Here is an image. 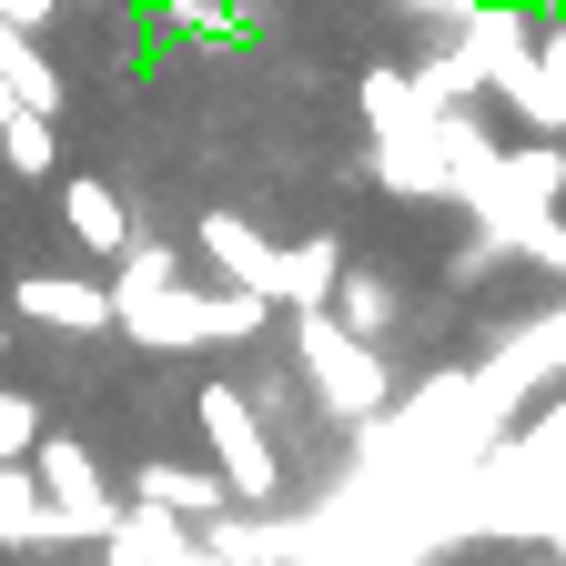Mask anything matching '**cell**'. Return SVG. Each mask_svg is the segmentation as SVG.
I'll return each mask as SVG.
<instances>
[{"mask_svg": "<svg viewBox=\"0 0 566 566\" xmlns=\"http://www.w3.org/2000/svg\"><path fill=\"white\" fill-rule=\"evenodd\" d=\"M283 334H294L304 395L344 424V436H375V424H385V405H395V354H385V344H365V334H344L324 304L283 314Z\"/></svg>", "mask_w": 566, "mask_h": 566, "instance_id": "1", "label": "cell"}, {"mask_svg": "<svg viewBox=\"0 0 566 566\" xmlns=\"http://www.w3.org/2000/svg\"><path fill=\"white\" fill-rule=\"evenodd\" d=\"M192 424H202V446H212V465H223V485H233V506L273 516V506H283V485H294V475H283V446H273V424L253 415V395L212 375V385L192 395Z\"/></svg>", "mask_w": 566, "mask_h": 566, "instance_id": "2", "label": "cell"}, {"mask_svg": "<svg viewBox=\"0 0 566 566\" xmlns=\"http://www.w3.org/2000/svg\"><path fill=\"white\" fill-rule=\"evenodd\" d=\"M31 475H41V506H51V526L61 536H112L122 526V506L132 495L112 485V465H102V446H82V436H41L31 446Z\"/></svg>", "mask_w": 566, "mask_h": 566, "instance_id": "3", "label": "cell"}, {"mask_svg": "<svg viewBox=\"0 0 566 566\" xmlns=\"http://www.w3.org/2000/svg\"><path fill=\"white\" fill-rule=\"evenodd\" d=\"M11 314L41 324V334H61V344H102L112 334V283L102 273H21Z\"/></svg>", "mask_w": 566, "mask_h": 566, "instance_id": "4", "label": "cell"}, {"mask_svg": "<svg viewBox=\"0 0 566 566\" xmlns=\"http://www.w3.org/2000/svg\"><path fill=\"white\" fill-rule=\"evenodd\" d=\"M122 495H132V506H163V516H182V526L233 516V485H223V465H202V455H142Z\"/></svg>", "mask_w": 566, "mask_h": 566, "instance_id": "5", "label": "cell"}, {"mask_svg": "<svg viewBox=\"0 0 566 566\" xmlns=\"http://www.w3.org/2000/svg\"><path fill=\"white\" fill-rule=\"evenodd\" d=\"M51 202H61V233L82 243L92 263H122L142 233H132V202H122V182H102V172H61L51 182Z\"/></svg>", "mask_w": 566, "mask_h": 566, "instance_id": "6", "label": "cell"}, {"mask_svg": "<svg viewBox=\"0 0 566 566\" xmlns=\"http://www.w3.org/2000/svg\"><path fill=\"white\" fill-rule=\"evenodd\" d=\"M102 566H202V526L163 506H122V526L102 536Z\"/></svg>", "mask_w": 566, "mask_h": 566, "instance_id": "7", "label": "cell"}, {"mask_svg": "<svg viewBox=\"0 0 566 566\" xmlns=\"http://www.w3.org/2000/svg\"><path fill=\"white\" fill-rule=\"evenodd\" d=\"M344 334H365V344H385L395 354V334H405V283L385 273V263H344V283H334V304H324Z\"/></svg>", "mask_w": 566, "mask_h": 566, "instance_id": "8", "label": "cell"}, {"mask_svg": "<svg viewBox=\"0 0 566 566\" xmlns=\"http://www.w3.org/2000/svg\"><path fill=\"white\" fill-rule=\"evenodd\" d=\"M202 566H294V526L233 506V516H212V526H202Z\"/></svg>", "mask_w": 566, "mask_h": 566, "instance_id": "9", "label": "cell"}, {"mask_svg": "<svg viewBox=\"0 0 566 566\" xmlns=\"http://www.w3.org/2000/svg\"><path fill=\"white\" fill-rule=\"evenodd\" d=\"M192 243H202V263L223 273V283H243V294H263V273H273V243L243 223V212H202L192 223Z\"/></svg>", "mask_w": 566, "mask_h": 566, "instance_id": "10", "label": "cell"}, {"mask_svg": "<svg viewBox=\"0 0 566 566\" xmlns=\"http://www.w3.org/2000/svg\"><path fill=\"white\" fill-rule=\"evenodd\" d=\"M0 172L11 182H61V122L21 102L11 122H0Z\"/></svg>", "mask_w": 566, "mask_h": 566, "instance_id": "11", "label": "cell"}, {"mask_svg": "<svg viewBox=\"0 0 566 566\" xmlns=\"http://www.w3.org/2000/svg\"><path fill=\"white\" fill-rule=\"evenodd\" d=\"M0 536H11V546H51V536H61L51 506H41V475H31V465H0Z\"/></svg>", "mask_w": 566, "mask_h": 566, "instance_id": "12", "label": "cell"}, {"mask_svg": "<svg viewBox=\"0 0 566 566\" xmlns=\"http://www.w3.org/2000/svg\"><path fill=\"white\" fill-rule=\"evenodd\" d=\"M41 436H51V424H41V395L31 385H0V465H31Z\"/></svg>", "mask_w": 566, "mask_h": 566, "instance_id": "13", "label": "cell"}, {"mask_svg": "<svg viewBox=\"0 0 566 566\" xmlns=\"http://www.w3.org/2000/svg\"><path fill=\"white\" fill-rule=\"evenodd\" d=\"M61 11H71V0H0V21H11V31H31V41H41Z\"/></svg>", "mask_w": 566, "mask_h": 566, "instance_id": "14", "label": "cell"}, {"mask_svg": "<svg viewBox=\"0 0 566 566\" xmlns=\"http://www.w3.org/2000/svg\"><path fill=\"white\" fill-rule=\"evenodd\" d=\"M405 11H424V21H455V31H465V11H475V0H405Z\"/></svg>", "mask_w": 566, "mask_h": 566, "instance_id": "15", "label": "cell"}, {"mask_svg": "<svg viewBox=\"0 0 566 566\" xmlns=\"http://www.w3.org/2000/svg\"><path fill=\"white\" fill-rule=\"evenodd\" d=\"M11 112H21V92H11V82H0V122H11Z\"/></svg>", "mask_w": 566, "mask_h": 566, "instance_id": "16", "label": "cell"}, {"mask_svg": "<svg viewBox=\"0 0 566 566\" xmlns=\"http://www.w3.org/2000/svg\"><path fill=\"white\" fill-rule=\"evenodd\" d=\"M71 11H122V0H71Z\"/></svg>", "mask_w": 566, "mask_h": 566, "instance_id": "17", "label": "cell"}, {"mask_svg": "<svg viewBox=\"0 0 566 566\" xmlns=\"http://www.w3.org/2000/svg\"><path fill=\"white\" fill-rule=\"evenodd\" d=\"M11 344H21V334H11V324H0V365H11Z\"/></svg>", "mask_w": 566, "mask_h": 566, "instance_id": "18", "label": "cell"}]
</instances>
